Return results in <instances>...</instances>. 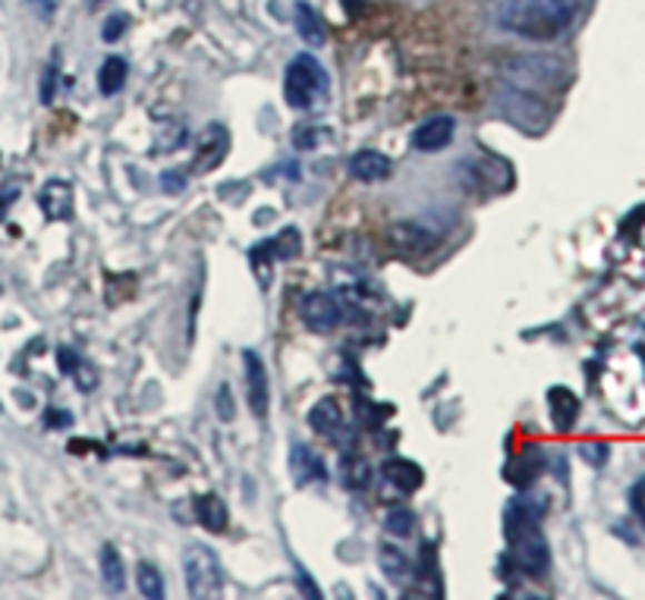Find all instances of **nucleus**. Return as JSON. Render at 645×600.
<instances>
[{
  "mask_svg": "<svg viewBox=\"0 0 645 600\" xmlns=\"http://www.w3.org/2000/svg\"><path fill=\"white\" fill-rule=\"evenodd\" d=\"M290 469H294L296 481H299V484H309V481H325V466H321V459H318V456H315L309 447H294Z\"/></svg>",
  "mask_w": 645,
  "mask_h": 600,
  "instance_id": "nucleus-17",
  "label": "nucleus"
},
{
  "mask_svg": "<svg viewBox=\"0 0 645 600\" xmlns=\"http://www.w3.org/2000/svg\"><path fill=\"white\" fill-rule=\"evenodd\" d=\"M385 478L394 484V488H397V491L413 493L423 488L425 472L416 466V462H409V459H387Z\"/></svg>",
  "mask_w": 645,
  "mask_h": 600,
  "instance_id": "nucleus-10",
  "label": "nucleus"
},
{
  "mask_svg": "<svg viewBox=\"0 0 645 600\" xmlns=\"http://www.w3.org/2000/svg\"><path fill=\"white\" fill-rule=\"evenodd\" d=\"M387 239H390V246H394L397 252H404V256L409 258L428 256V252L438 249V242H441V237L431 233V230L423 227V223H394Z\"/></svg>",
  "mask_w": 645,
  "mask_h": 600,
  "instance_id": "nucleus-5",
  "label": "nucleus"
},
{
  "mask_svg": "<svg viewBox=\"0 0 645 600\" xmlns=\"http://www.w3.org/2000/svg\"><path fill=\"white\" fill-rule=\"evenodd\" d=\"M299 588H302V594H306V598H321V591L315 588L312 579H309V572H306V569H299Z\"/></svg>",
  "mask_w": 645,
  "mask_h": 600,
  "instance_id": "nucleus-27",
  "label": "nucleus"
},
{
  "mask_svg": "<svg viewBox=\"0 0 645 600\" xmlns=\"http://www.w3.org/2000/svg\"><path fill=\"white\" fill-rule=\"evenodd\" d=\"M381 557H378V563H381V569H385L387 576L390 579H397V576H404L406 572V557H404V550H397V547H390V544H385L381 550H378Z\"/></svg>",
  "mask_w": 645,
  "mask_h": 600,
  "instance_id": "nucleus-22",
  "label": "nucleus"
},
{
  "mask_svg": "<svg viewBox=\"0 0 645 600\" xmlns=\"http://www.w3.org/2000/svg\"><path fill=\"white\" fill-rule=\"evenodd\" d=\"M328 94V73L312 54H296L284 73V98L294 110H312Z\"/></svg>",
  "mask_w": 645,
  "mask_h": 600,
  "instance_id": "nucleus-3",
  "label": "nucleus"
},
{
  "mask_svg": "<svg viewBox=\"0 0 645 600\" xmlns=\"http://www.w3.org/2000/svg\"><path fill=\"white\" fill-rule=\"evenodd\" d=\"M89 3H98V0H89Z\"/></svg>",
  "mask_w": 645,
  "mask_h": 600,
  "instance_id": "nucleus-30",
  "label": "nucleus"
},
{
  "mask_svg": "<svg viewBox=\"0 0 645 600\" xmlns=\"http://www.w3.org/2000/svg\"><path fill=\"white\" fill-rule=\"evenodd\" d=\"M299 318L315 333H331L340 321V309L328 292H309L299 306Z\"/></svg>",
  "mask_w": 645,
  "mask_h": 600,
  "instance_id": "nucleus-7",
  "label": "nucleus"
},
{
  "mask_svg": "<svg viewBox=\"0 0 645 600\" xmlns=\"http://www.w3.org/2000/svg\"><path fill=\"white\" fill-rule=\"evenodd\" d=\"M196 519L202 522L205 531H211V534H221L224 528H227V503H224L221 497H215V493H205L196 500Z\"/></svg>",
  "mask_w": 645,
  "mask_h": 600,
  "instance_id": "nucleus-15",
  "label": "nucleus"
},
{
  "mask_svg": "<svg viewBox=\"0 0 645 600\" xmlns=\"http://www.w3.org/2000/svg\"><path fill=\"white\" fill-rule=\"evenodd\" d=\"M221 393H224V406L218 402V416H221L224 421H230L234 419V402H230V387H221Z\"/></svg>",
  "mask_w": 645,
  "mask_h": 600,
  "instance_id": "nucleus-29",
  "label": "nucleus"
},
{
  "mask_svg": "<svg viewBox=\"0 0 645 600\" xmlns=\"http://www.w3.org/2000/svg\"><path fill=\"white\" fill-rule=\"evenodd\" d=\"M224 146H227V136H224L221 127H208L199 136V158H196V170L205 173L211 170L215 164L224 161Z\"/></svg>",
  "mask_w": 645,
  "mask_h": 600,
  "instance_id": "nucleus-13",
  "label": "nucleus"
},
{
  "mask_svg": "<svg viewBox=\"0 0 645 600\" xmlns=\"http://www.w3.org/2000/svg\"><path fill=\"white\" fill-rule=\"evenodd\" d=\"M127 60H120V57H108L105 63H101V70H98V89L101 94H117V91L127 86Z\"/></svg>",
  "mask_w": 645,
  "mask_h": 600,
  "instance_id": "nucleus-18",
  "label": "nucleus"
},
{
  "mask_svg": "<svg viewBox=\"0 0 645 600\" xmlns=\"http://www.w3.org/2000/svg\"><path fill=\"white\" fill-rule=\"evenodd\" d=\"M101 579H105V588L108 591H123V560H120V553H117V547L105 544L101 547Z\"/></svg>",
  "mask_w": 645,
  "mask_h": 600,
  "instance_id": "nucleus-19",
  "label": "nucleus"
},
{
  "mask_svg": "<svg viewBox=\"0 0 645 600\" xmlns=\"http://www.w3.org/2000/svg\"><path fill=\"white\" fill-rule=\"evenodd\" d=\"M510 466H519V472H507V478L514 481L516 488H526V484H533V478L542 472V459H533V456H516Z\"/></svg>",
  "mask_w": 645,
  "mask_h": 600,
  "instance_id": "nucleus-21",
  "label": "nucleus"
},
{
  "mask_svg": "<svg viewBox=\"0 0 645 600\" xmlns=\"http://www.w3.org/2000/svg\"><path fill=\"white\" fill-rule=\"evenodd\" d=\"M183 572L189 598H218V594H221L224 572L211 547L205 544L186 547Z\"/></svg>",
  "mask_w": 645,
  "mask_h": 600,
  "instance_id": "nucleus-4",
  "label": "nucleus"
},
{
  "mask_svg": "<svg viewBox=\"0 0 645 600\" xmlns=\"http://www.w3.org/2000/svg\"><path fill=\"white\" fill-rule=\"evenodd\" d=\"M633 510H636V516L643 519V526H645V478L633 488Z\"/></svg>",
  "mask_w": 645,
  "mask_h": 600,
  "instance_id": "nucleus-26",
  "label": "nucleus"
},
{
  "mask_svg": "<svg viewBox=\"0 0 645 600\" xmlns=\"http://www.w3.org/2000/svg\"><path fill=\"white\" fill-rule=\"evenodd\" d=\"M350 173L363 182H381L390 177V161L381 151H359V154H353Z\"/></svg>",
  "mask_w": 645,
  "mask_h": 600,
  "instance_id": "nucleus-11",
  "label": "nucleus"
},
{
  "mask_svg": "<svg viewBox=\"0 0 645 600\" xmlns=\"http://www.w3.org/2000/svg\"><path fill=\"white\" fill-rule=\"evenodd\" d=\"M242 368H246V397L252 406V416L265 419L268 416V402H271V390H268V371L258 359V352L246 349L242 352Z\"/></svg>",
  "mask_w": 645,
  "mask_h": 600,
  "instance_id": "nucleus-6",
  "label": "nucleus"
},
{
  "mask_svg": "<svg viewBox=\"0 0 645 600\" xmlns=\"http://www.w3.org/2000/svg\"><path fill=\"white\" fill-rule=\"evenodd\" d=\"M309 424H312L318 434L334 437L340 431V424H344V409L331 397L328 400H318L312 412H309Z\"/></svg>",
  "mask_w": 645,
  "mask_h": 600,
  "instance_id": "nucleus-16",
  "label": "nucleus"
},
{
  "mask_svg": "<svg viewBox=\"0 0 645 600\" xmlns=\"http://www.w3.org/2000/svg\"><path fill=\"white\" fill-rule=\"evenodd\" d=\"M136 579H139V591H142V598H148V600L165 598V579H161V572H158L151 563H139V569H136Z\"/></svg>",
  "mask_w": 645,
  "mask_h": 600,
  "instance_id": "nucleus-20",
  "label": "nucleus"
},
{
  "mask_svg": "<svg viewBox=\"0 0 645 600\" xmlns=\"http://www.w3.org/2000/svg\"><path fill=\"white\" fill-rule=\"evenodd\" d=\"M41 211L51 220L73 218V186L63 180H51L41 189Z\"/></svg>",
  "mask_w": 645,
  "mask_h": 600,
  "instance_id": "nucleus-9",
  "label": "nucleus"
},
{
  "mask_svg": "<svg viewBox=\"0 0 645 600\" xmlns=\"http://www.w3.org/2000/svg\"><path fill=\"white\" fill-rule=\"evenodd\" d=\"M29 3H32V10H36L38 17H44V19L54 17V10H57L54 0H29Z\"/></svg>",
  "mask_w": 645,
  "mask_h": 600,
  "instance_id": "nucleus-28",
  "label": "nucleus"
},
{
  "mask_svg": "<svg viewBox=\"0 0 645 600\" xmlns=\"http://www.w3.org/2000/svg\"><path fill=\"white\" fill-rule=\"evenodd\" d=\"M54 82H57V60L48 67L44 82H41V101H44V104H51V101H54Z\"/></svg>",
  "mask_w": 645,
  "mask_h": 600,
  "instance_id": "nucleus-25",
  "label": "nucleus"
},
{
  "mask_svg": "<svg viewBox=\"0 0 645 600\" xmlns=\"http://www.w3.org/2000/svg\"><path fill=\"white\" fill-rule=\"evenodd\" d=\"M548 406H552V421L557 431H570L573 421L579 416V400L573 397L570 390L564 387H554L548 393Z\"/></svg>",
  "mask_w": 645,
  "mask_h": 600,
  "instance_id": "nucleus-14",
  "label": "nucleus"
},
{
  "mask_svg": "<svg viewBox=\"0 0 645 600\" xmlns=\"http://www.w3.org/2000/svg\"><path fill=\"white\" fill-rule=\"evenodd\" d=\"M127 22L129 19L123 17V13H113V17L105 22V32H101V38H105V41H117V38L127 32Z\"/></svg>",
  "mask_w": 645,
  "mask_h": 600,
  "instance_id": "nucleus-24",
  "label": "nucleus"
},
{
  "mask_svg": "<svg viewBox=\"0 0 645 600\" xmlns=\"http://www.w3.org/2000/svg\"><path fill=\"white\" fill-rule=\"evenodd\" d=\"M454 132H457L454 117H431V120H425L423 127H416L413 146L423 154H435V151H441V148L454 142Z\"/></svg>",
  "mask_w": 645,
  "mask_h": 600,
  "instance_id": "nucleus-8",
  "label": "nucleus"
},
{
  "mask_svg": "<svg viewBox=\"0 0 645 600\" xmlns=\"http://www.w3.org/2000/svg\"><path fill=\"white\" fill-rule=\"evenodd\" d=\"M385 528L390 534H397V538H406V534H413V528H416V516L409 510H390L385 519Z\"/></svg>",
  "mask_w": 645,
  "mask_h": 600,
  "instance_id": "nucleus-23",
  "label": "nucleus"
},
{
  "mask_svg": "<svg viewBox=\"0 0 645 600\" xmlns=\"http://www.w3.org/2000/svg\"><path fill=\"white\" fill-rule=\"evenodd\" d=\"M579 13V0H504L498 22L514 36L552 41L564 36Z\"/></svg>",
  "mask_w": 645,
  "mask_h": 600,
  "instance_id": "nucleus-1",
  "label": "nucleus"
},
{
  "mask_svg": "<svg viewBox=\"0 0 645 600\" xmlns=\"http://www.w3.org/2000/svg\"><path fill=\"white\" fill-rule=\"evenodd\" d=\"M294 17H296V32H299V38H302L306 44H312V48L325 44L328 32H325V22H321V17L315 13L312 3H306V0H296Z\"/></svg>",
  "mask_w": 645,
  "mask_h": 600,
  "instance_id": "nucleus-12",
  "label": "nucleus"
},
{
  "mask_svg": "<svg viewBox=\"0 0 645 600\" xmlns=\"http://www.w3.org/2000/svg\"><path fill=\"white\" fill-rule=\"evenodd\" d=\"M504 528H507V547H510V560L519 566V572L526 576H542L548 569V541L538 528L533 510L526 507H510L504 516Z\"/></svg>",
  "mask_w": 645,
  "mask_h": 600,
  "instance_id": "nucleus-2",
  "label": "nucleus"
}]
</instances>
